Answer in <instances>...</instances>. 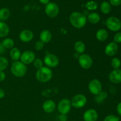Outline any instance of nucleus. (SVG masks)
I'll use <instances>...</instances> for the list:
<instances>
[{
    "label": "nucleus",
    "instance_id": "obj_33",
    "mask_svg": "<svg viewBox=\"0 0 121 121\" xmlns=\"http://www.w3.org/2000/svg\"><path fill=\"white\" fill-rule=\"evenodd\" d=\"M110 4L113 6H119L121 4V0H110Z\"/></svg>",
    "mask_w": 121,
    "mask_h": 121
},
{
    "label": "nucleus",
    "instance_id": "obj_36",
    "mask_svg": "<svg viewBox=\"0 0 121 121\" xmlns=\"http://www.w3.org/2000/svg\"><path fill=\"white\" fill-rule=\"evenodd\" d=\"M60 121H67V116L66 115H62L61 114V115L60 116Z\"/></svg>",
    "mask_w": 121,
    "mask_h": 121
},
{
    "label": "nucleus",
    "instance_id": "obj_39",
    "mask_svg": "<svg viewBox=\"0 0 121 121\" xmlns=\"http://www.w3.org/2000/svg\"><path fill=\"white\" fill-rule=\"evenodd\" d=\"M39 1H40V2H41V4L44 5L48 4L50 2V0H39Z\"/></svg>",
    "mask_w": 121,
    "mask_h": 121
},
{
    "label": "nucleus",
    "instance_id": "obj_15",
    "mask_svg": "<svg viewBox=\"0 0 121 121\" xmlns=\"http://www.w3.org/2000/svg\"><path fill=\"white\" fill-rule=\"evenodd\" d=\"M34 37L33 31L30 30H24L20 32L19 38L20 40L23 43H28L31 41Z\"/></svg>",
    "mask_w": 121,
    "mask_h": 121
},
{
    "label": "nucleus",
    "instance_id": "obj_23",
    "mask_svg": "<svg viewBox=\"0 0 121 121\" xmlns=\"http://www.w3.org/2000/svg\"><path fill=\"white\" fill-rule=\"evenodd\" d=\"M111 4L109 3L107 1H104L100 5V10L102 13L104 14H108L111 11Z\"/></svg>",
    "mask_w": 121,
    "mask_h": 121
},
{
    "label": "nucleus",
    "instance_id": "obj_20",
    "mask_svg": "<svg viewBox=\"0 0 121 121\" xmlns=\"http://www.w3.org/2000/svg\"><path fill=\"white\" fill-rule=\"evenodd\" d=\"M21 53L20 49L17 47H13L11 48L9 52V56L11 59L14 61H18L20 59Z\"/></svg>",
    "mask_w": 121,
    "mask_h": 121
},
{
    "label": "nucleus",
    "instance_id": "obj_34",
    "mask_svg": "<svg viewBox=\"0 0 121 121\" xmlns=\"http://www.w3.org/2000/svg\"><path fill=\"white\" fill-rule=\"evenodd\" d=\"M6 74L4 71H0V82H2L5 79Z\"/></svg>",
    "mask_w": 121,
    "mask_h": 121
},
{
    "label": "nucleus",
    "instance_id": "obj_22",
    "mask_svg": "<svg viewBox=\"0 0 121 121\" xmlns=\"http://www.w3.org/2000/svg\"><path fill=\"white\" fill-rule=\"evenodd\" d=\"M74 48L77 53L79 54H83L86 49V46L83 41H78L74 44Z\"/></svg>",
    "mask_w": 121,
    "mask_h": 121
},
{
    "label": "nucleus",
    "instance_id": "obj_13",
    "mask_svg": "<svg viewBox=\"0 0 121 121\" xmlns=\"http://www.w3.org/2000/svg\"><path fill=\"white\" fill-rule=\"evenodd\" d=\"M83 118L85 121H96L98 118V113L95 109H89L85 111Z\"/></svg>",
    "mask_w": 121,
    "mask_h": 121
},
{
    "label": "nucleus",
    "instance_id": "obj_28",
    "mask_svg": "<svg viewBox=\"0 0 121 121\" xmlns=\"http://www.w3.org/2000/svg\"><path fill=\"white\" fill-rule=\"evenodd\" d=\"M111 66L115 69H119L121 66V61L118 57H114L111 60Z\"/></svg>",
    "mask_w": 121,
    "mask_h": 121
},
{
    "label": "nucleus",
    "instance_id": "obj_6",
    "mask_svg": "<svg viewBox=\"0 0 121 121\" xmlns=\"http://www.w3.org/2000/svg\"><path fill=\"white\" fill-rule=\"evenodd\" d=\"M89 92L94 95L98 96L102 92V85L98 79H93L90 82L88 86Z\"/></svg>",
    "mask_w": 121,
    "mask_h": 121
},
{
    "label": "nucleus",
    "instance_id": "obj_32",
    "mask_svg": "<svg viewBox=\"0 0 121 121\" xmlns=\"http://www.w3.org/2000/svg\"><path fill=\"white\" fill-rule=\"evenodd\" d=\"M113 41L117 44L121 43V32H118L115 34L113 37Z\"/></svg>",
    "mask_w": 121,
    "mask_h": 121
},
{
    "label": "nucleus",
    "instance_id": "obj_19",
    "mask_svg": "<svg viewBox=\"0 0 121 121\" xmlns=\"http://www.w3.org/2000/svg\"><path fill=\"white\" fill-rule=\"evenodd\" d=\"M9 32V28L8 25L4 21H0V38L5 37Z\"/></svg>",
    "mask_w": 121,
    "mask_h": 121
},
{
    "label": "nucleus",
    "instance_id": "obj_10",
    "mask_svg": "<svg viewBox=\"0 0 121 121\" xmlns=\"http://www.w3.org/2000/svg\"><path fill=\"white\" fill-rule=\"evenodd\" d=\"M44 63L49 68L57 67L59 64V59L57 56L53 54H47L44 59Z\"/></svg>",
    "mask_w": 121,
    "mask_h": 121
},
{
    "label": "nucleus",
    "instance_id": "obj_16",
    "mask_svg": "<svg viewBox=\"0 0 121 121\" xmlns=\"http://www.w3.org/2000/svg\"><path fill=\"white\" fill-rule=\"evenodd\" d=\"M43 109L46 113H52L56 109L55 102L52 100H46L43 104Z\"/></svg>",
    "mask_w": 121,
    "mask_h": 121
},
{
    "label": "nucleus",
    "instance_id": "obj_8",
    "mask_svg": "<svg viewBox=\"0 0 121 121\" xmlns=\"http://www.w3.org/2000/svg\"><path fill=\"white\" fill-rule=\"evenodd\" d=\"M79 63L84 69H89L92 66L93 60L90 55L83 53L79 57Z\"/></svg>",
    "mask_w": 121,
    "mask_h": 121
},
{
    "label": "nucleus",
    "instance_id": "obj_27",
    "mask_svg": "<svg viewBox=\"0 0 121 121\" xmlns=\"http://www.w3.org/2000/svg\"><path fill=\"white\" fill-rule=\"evenodd\" d=\"M85 7L87 8L88 10L93 11L96 10L98 8V5L96 2L94 1H88L87 3L85 4Z\"/></svg>",
    "mask_w": 121,
    "mask_h": 121
},
{
    "label": "nucleus",
    "instance_id": "obj_7",
    "mask_svg": "<svg viewBox=\"0 0 121 121\" xmlns=\"http://www.w3.org/2000/svg\"><path fill=\"white\" fill-rule=\"evenodd\" d=\"M72 107L71 102L68 99H63L59 102L57 109L60 114L67 115L70 112Z\"/></svg>",
    "mask_w": 121,
    "mask_h": 121
},
{
    "label": "nucleus",
    "instance_id": "obj_17",
    "mask_svg": "<svg viewBox=\"0 0 121 121\" xmlns=\"http://www.w3.org/2000/svg\"><path fill=\"white\" fill-rule=\"evenodd\" d=\"M52 38V34L48 30H43L40 34V40L44 43H48L51 41Z\"/></svg>",
    "mask_w": 121,
    "mask_h": 121
},
{
    "label": "nucleus",
    "instance_id": "obj_21",
    "mask_svg": "<svg viewBox=\"0 0 121 121\" xmlns=\"http://www.w3.org/2000/svg\"><path fill=\"white\" fill-rule=\"evenodd\" d=\"M87 20H88L90 23L92 24H96L100 21V17L98 13H92L89 14Z\"/></svg>",
    "mask_w": 121,
    "mask_h": 121
},
{
    "label": "nucleus",
    "instance_id": "obj_26",
    "mask_svg": "<svg viewBox=\"0 0 121 121\" xmlns=\"http://www.w3.org/2000/svg\"><path fill=\"white\" fill-rule=\"evenodd\" d=\"M8 66V60L4 57H0V71H4Z\"/></svg>",
    "mask_w": 121,
    "mask_h": 121
},
{
    "label": "nucleus",
    "instance_id": "obj_35",
    "mask_svg": "<svg viewBox=\"0 0 121 121\" xmlns=\"http://www.w3.org/2000/svg\"><path fill=\"white\" fill-rule=\"evenodd\" d=\"M117 111L118 114H119L120 116H121V102H119V104H118V105H117Z\"/></svg>",
    "mask_w": 121,
    "mask_h": 121
},
{
    "label": "nucleus",
    "instance_id": "obj_25",
    "mask_svg": "<svg viewBox=\"0 0 121 121\" xmlns=\"http://www.w3.org/2000/svg\"><path fill=\"white\" fill-rule=\"evenodd\" d=\"M10 16V11L6 8L0 9V21H4L7 20Z\"/></svg>",
    "mask_w": 121,
    "mask_h": 121
},
{
    "label": "nucleus",
    "instance_id": "obj_18",
    "mask_svg": "<svg viewBox=\"0 0 121 121\" xmlns=\"http://www.w3.org/2000/svg\"><path fill=\"white\" fill-rule=\"evenodd\" d=\"M108 32L105 29H99L96 33V38L99 41H105L108 38Z\"/></svg>",
    "mask_w": 121,
    "mask_h": 121
},
{
    "label": "nucleus",
    "instance_id": "obj_2",
    "mask_svg": "<svg viewBox=\"0 0 121 121\" xmlns=\"http://www.w3.org/2000/svg\"><path fill=\"white\" fill-rule=\"evenodd\" d=\"M36 79L41 83H46L49 82L53 76V72L50 68L47 66H43L38 70L36 72Z\"/></svg>",
    "mask_w": 121,
    "mask_h": 121
},
{
    "label": "nucleus",
    "instance_id": "obj_24",
    "mask_svg": "<svg viewBox=\"0 0 121 121\" xmlns=\"http://www.w3.org/2000/svg\"><path fill=\"white\" fill-rule=\"evenodd\" d=\"M2 44L5 49H11L14 46V41L10 38H6L2 41Z\"/></svg>",
    "mask_w": 121,
    "mask_h": 121
},
{
    "label": "nucleus",
    "instance_id": "obj_29",
    "mask_svg": "<svg viewBox=\"0 0 121 121\" xmlns=\"http://www.w3.org/2000/svg\"><path fill=\"white\" fill-rule=\"evenodd\" d=\"M33 63V65H34V67H35V69H37V70L40 69H41V67H43V61L41 60V59H39V58L34 59Z\"/></svg>",
    "mask_w": 121,
    "mask_h": 121
},
{
    "label": "nucleus",
    "instance_id": "obj_9",
    "mask_svg": "<svg viewBox=\"0 0 121 121\" xmlns=\"http://www.w3.org/2000/svg\"><path fill=\"white\" fill-rule=\"evenodd\" d=\"M46 15L50 18H54L57 16L59 13V7L56 3L49 2L45 7Z\"/></svg>",
    "mask_w": 121,
    "mask_h": 121
},
{
    "label": "nucleus",
    "instance_id": "obj_11",
    "mask_svg": "<svg viewBox=\"0 0 121 121\" xmlns=\"http://www.w3.org/2000/svg\"><path fill=\"white\" fill-rule=\"evenodd\" d=\"M35 59V54L34 53V52L30 50H27L21 54V57H20L21 61L26 65H29V64L33 63Z\"/></svg>",
    "mask_w": 121,
    "mask_h": 121
},
{
    "label": "nucleus",
    "instance_id": "obj_38",
    "mask_svg": "<svg viewBox=\"0 0 121 121\" xmlns=\"http://www.w3.org/2000/svg\"><path fill=\"white\" fill-rule=\"evenodd\" d=\"M5 48H4L2 43H0V54H3L5 52Z\"/></svg>",
    "mask_w": 121,
    "mask_h": 121
},
{
    "label": "nucleus",
    "instance_id": "obj_12",
    "mask_svg": "<svg viewBox=\"0 0 121 121\" xmlns=\"http://www.w3.org/2000/svg\"><path fill=\"white\" fill-rule=\"evenodd\" d=\"M118 51V45L116 43L111 42L106 45L105 48V53L108 56L112 57L115 55Z\"/></svg>",
    "mask_w": 121,
    "mask_h": 121
},
{
    "label": "nucleus",
    "instance_id": "obj_14",
    "mask_svg": "<svg viewBox=\"0 0 121 121\" xmlns=\"http://www.w3.org/2000/svg\"><path fill=\"white\" fill-rule=\"evenodd\" d=\"M109 80L111 83L118 84L121 83V70L115 69L109 74Z\"/></svg>",
    "mask_w": 121,
    "mask_h": 121
},
{
    "label": "nucleus",
    "instance_id": "obj_4",
    "mask_svg": "<svg viewBox=\"0 0 121 121\" xmlns=\"http://www.w3.org/2000/svg\"><path fill=\"white\" fill-rule=\"evenodd\" d=\"M106 26L112 31L117 32L121 28V21L116 17H110L106 20Z\"/></svg>",
    "mask_w": 121,
    "mask_h": 121
},
{
    "label": "nucleus",
    "instance_id": "obj_37",
    "mask_svg": "<svg viewBox=\"0 0 121 121\" xmlns=\"http://www.w3.org/2000/svg\"><path fill=\"white\" fill-rule=\"evenodd\" d=\"M5 95V91L2 89L0 88V99H2L3 98H4Z\"/></svg>",
    "mask_w": 121,
    "mask_h": 121
},
{
    "label": "nucleus",
    "instance_id": "obj_31",
    "mask_svg": "<svg viewBox=\"0 0 121 121\" xmlns=\"http://www.w3.org/2000/svg\"><path fill=\"white\" fill-rule=\"evenodd\" d=\"M44 43L41 40H39L35 44V48L37 50H41L44 48Z\"/></svg>",
    "mask_w": 121,
    "mask_h": 121
},
{
    "label": "nucleus",
    "instance_id": "obj_5",
    "mask_svg": "<svg viewBox=\"0 0 121 121\" xmlns=\"http://www.w3.org/2000/svg\"><path fill=\"white\" fill-rule=\"evenodd\" d=\"M87 98L83 94H77L72 98L71 100L72 106L74 108L79 109L84 107L87 104Z\"/></svg>",
    "mask_w": 121,
    "mask_h": 121
},
{
    "label": "nucleus",
    "instance_id": "obj_30",
    "mask_svg": "<svg viewBox=\"0 0 121 121\" xmlns=\"http://www.w3.org/2000/svg\"><path fill=\"white\" fill-rule=\"evenodd\" d=\"M104 121H119V118L113 115H109L105 117Z\"/></svg>",
    "mask_w": 121,
    "mask_h": 121
},
{
    "label": "nucleus",
    "instance_id": "obj_3",
    "mask_svg": "<svg viewBox=\"0 0 121 121\" xmlns=\"http://www.w3.org/2000/svg\"><path fill=\"white\" fill-rule=\"evenodd\" d=\"M11 72L14 76L21 78L27 73V66L21 61H14L11 66Z\"/></svg>",
    "mask_w": 121,
    "mask_h": 121
},
{
    "label": "nucleus",
    "instance_id": "obj_1",
    "mask_svg": "<svg viewBox=\"0 0 121 121\" xmlns=\"http://www.w3.org/2000/svg\"><path fill=\"white\" fill-rule=\"evenodd\" d=\"M69 21L72 26L76 28H82L87 22V18L79 12H74L70 15Z\"/></svg>",
    "mask_w": 121,
    "mask_h": 121
}]
</instances>
